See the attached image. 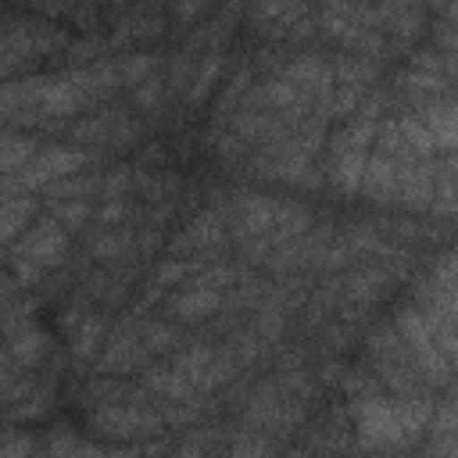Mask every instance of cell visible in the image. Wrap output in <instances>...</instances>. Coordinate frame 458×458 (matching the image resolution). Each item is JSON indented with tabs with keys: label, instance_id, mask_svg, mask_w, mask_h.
Wrapping results in <instances>:
<instances>
[{
	"label": "cell",
	"instance_id": "8992f818",
	"mask_svg": "<svg viewBox=\"0 0 458 458\" xmlns=\"http://www.w3.org/2000/svg\"><path fill=\"white\" fill-rule=\"evenodd\" d=\"M218 301L222 297H218L215 286H193L182 297H175V315H182V318H204V315H211L218 308Z\"/></svg>",
	"mask_w": 458,
	"mask_h": 458
},
{
	"label": "cell",
	"instance_id": "7c38bea8",
	"mask_svg": "<svg viewBox=\"0 0 458 458\" xmlns=\"http://www.w3.org/2000/svg\"><path fill=\"white\" fill-rule=\"evenodd\" d=\"M157 93H161V86L150 79V82H143V89L136 93V100H140V104H154V97H157Z\"/></svg>",
	"mask_w": 458,
	"mask_h": 458
},
{
	"label": "cell",
	"instance_id": "7a4b0ae2",
	"mask_svg": "<svg viewBox=\"0 0 458 458\" xmlns=\"http://www.w3.org/2000/svg\"><path fill=\"white\" fill-rule=\"evenodd\" d=\"M372 140V118H358L340 140H336V150H333V186L351 193L358 190V182L365 179V143Z\"/></svg>",
	"mask_w": 458,
	"mask_h": 458
},
{
	"label": "cell",
	"instance_id": "8fae6325",
	"mask_svg": "<svg viewBox=\"0 0 458 458\" xmlns=\"http://www.w3.org/2000/svg\"><path fill=\"white\" fill-rule=\"evenodd\" d=\"M261 454H265V440H258V437L240 440L236 451H233V458H261Z\"/></svg>",
	"mask_w": 458,
	"mask_h": 458
},
{
	"label": "cell",
	"instance_id": "277c9868",
	"mask_svg": "<svg viewBox=\"0 0 458 458\" xmlns=\"http://www.w3.org/2000/svg\"><path fill=\"white\" fill-rule=\"evenodd\" d=\"M86 165V154H79V150H43V154H36L21 172H14V175H7V190H14V186H21L25 193H29V186H43V182H54V179H61V175H72L75 168H82Z\"/></svg>",
	"mask_w": 458,
	"mask_h": 458
},
{
	"label": "cell",
	"instance_id": "6da1fadb",
	"mask_svg": "<svg viewBox=\"0 0 458 458\" xmlns=\"http://www.w3.org/2000/svg\"><path fill=\"white\" fill-rule=\"evenodd\" d=\"M426 415H429V404L426 401H415V397H401V401L358 397V404H354V419H358L361 440L369 447L404 444L408 437H415L422 429Z\"/></svg>",
	"mask_w": 458,
	"mask_h": 458
},
{
	"label": "cell",
	"instance_id": "5b68a950",
	"mask_svg": "<svg viewBox=\"0 0 458 458\" xmlns=\"http://www.w3.org/2000/svg\"><path fill=\"white\" fill-rule=\"evenodd\" d=\"M422 125L429 129L433 143L437 147H447L458 154V100H447V104H433L426 107V118Z\"/></svg>",
	"mask_w": 458,
	"mask_h": 458
},
{
	"label": "cell",
	"instance_id": "52a82bcc",
	"mask_svg": "<svg viewBox=\"0 0 458 458\" xmlns=\"http://www.w3.org/2000/svg\"><path fill=\"white\" fill-rule=\"evenodd\" d=\"M29 211H32L29 193H14V190H7V200H4V240H7V243H14L21 222H29Z\"/></svg>",
	"mask_w": 458,
	"mask_h": 458
},
{
	"label": "cell",
	"instance_id": "9c48e42d",
	"mask_svg": "<svg viewBox=\"0 0 458 458\" xmlns=\"http://www.w3.org/2000/svg\"><path fill=\"white\" fill-rule=\"evenodd\" d=\"M218 240V218L215 215H200L197 222H190V229L179 236V247H197V243H211Z\"/></svg>",
	"mask_w": 458,
	"mask_h": 458
},
{
	"label": "cell",
	"instance_id": "3957f363",
	"mask_svg": "<svg viewBox=\"0 0 458 458\" xmlns=\"http://www.w3.org/2000/svg\"><path fill=\"white\" fill-rule=\"evenodd\" d=\"M397 329H401V336L408 340V351L419 358V365L429 369L437 383L447 379V361H444V351H440V344H437V336H433L429 318L419 315V311H401V315H397Z\"/></svg>",
	"mask_w": 458,
	"mask_h": 458
},
{
	"label": "cell",
	"instance_id": "30bf717a",
	"mask_svg": "<svg viewBox=\"0 0 458 458\" xmlns=\"http://www.w3.org/2000/svg\"><path fill=\"white\" fill-rule=\"evenodd\" d=\"M401 132H404V143H411L419 154H433V136H429V129L426 125H419L415 118H401Z\"/></svg>",
	"mask_w": 458,
	"mask_h": 458
},
{
	"label": "cell",
	"instance_id": "ba28073f",
	"mask_svg": "<svg viewBox=\"0 0 458 458\" xmlns=\"http://www.w3.org/2000/svg\"><path fill=\"white\" fill-rule=\"evenodd\" d=\"M29 161H32V140L11 132V136L4 140V172L14 175V172H21Z\"/></svg>",
	"mask_w": 458,
	"mask_h": 458
}]
</instances>
